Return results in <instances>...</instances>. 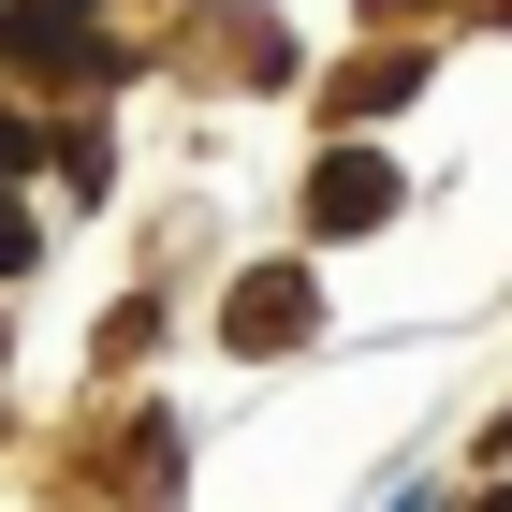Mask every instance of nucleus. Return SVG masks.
<instances>
[{"label": "nucleus", "mask_w": 512, "mask_h": 512, "mask_svg": "<svg viewBox=\"0 0 512 512\" xmlns=\"http://www.w3.org/2000/svg\"><path fill=\"white\" fill-rule=\"evenodd\" d=\"M0 59H15V74H59V88H103V74H118L103 15H74V0H15V15H0Z\"/></svg>", "instance_id": "obj_1"}, {"label": "nucleus", "mask_w": 512, "mask_h": 512, "mask_svg": "<svg viewBox=\"0 0 512 512\" xmlns=\"http://www.w3.org/2000/svg\"><path fill=\"white\" fill-rule=\"evenodd\" d=\"M308 322H322L308 264H249V278H235V308H220V337H235V352H293Z\"/></svg>", "instance_id": "obj_2"}, {"label": "nucleus", "mask_w": 512, "mask_h": 512, "mask_svg": "<svg viewBox=\"0 0 512 512\" xmlns=\"http://www.w3.org/2000/svg\"><path fill=\"white\" fill-rule=\"evenodd\" d=\"M381 220H395V161L381 147H337L308 176V235H381Z\"/></svg>", "instance_id": "obj_3"}, {"label": "nucleus", "mask_w": 512, "mask_h": 512, "mask_svg": "<svg viewBox=\"0 0 512 512\" xmlns=\"http://www.w3.org/2000/svg\"><path fill=\"white\" fill-rule=\"evenodd\" d=\"M395 103H410V59H352L337 74V118H395Z\"/></svg>", "instance_id": "obj_4"}, {"label": "nucleus", "mask_w": 512, "mask_h": 512, "mask_svg": "<svg viewBox=\"0 0 512 512\" xmlns=\"http://www.w3.org/2000/svg\"><path fill=\"white\" fill-rule=\"evenodd\" d=\"M30 264H44V235L15 220V205H0V278H30Z\"/></svg>", "instance_id": "obj_5"}, {"label": "nucleus", "mask_w": 512, "mask_h": 512, "mask_svg": "<svg viewBox=\"0 0 512 512\" xmlns=\"http://www.w3.org/2000/svg\"><path fill=\"white\" fill-rule=\"evenodd\" d=\"M15 161H44V132L15 118V103H0V176H15Z\"/></svg>", "instance_id": "obj_6"}, {"label": "nucleus", "mask_w": 512, "mask_h": 512, "mask_svg": "<svg viewBox=\"0 0 512 512\" xmlns=\"http://www.w3.org/2000/svg\"><path fill=\"white\" fill-rule=\"evenodd\" d=\"M381 15H410V0H381Z\"/></svg>", "instance_id": "obj_7"}, {"label": "nucleus", "mask_w": 512, "mask_h": 512, "mask_svg": "<svg viewBox=\"0 0 512 512\" xmlns=\"http://www.w3.org/2000/svg\"><path fill=\"white\" fill-rule=\"evenodd\" d=\"M74 15H103V0H74Z\"/></svg>", "instance_id": "obj_8"}, {"label": "nucleus", "mask_w": 512, "mask_h": 512, "mask_svg": "<svg viewBox=\"0 0 512 512\" xmlns=\"http://www.w3.org/2000/svg\"><path fill=\"white\" fill-rule=\"evenodd\" d=\"M483 512H512V498H483Z\"/></svg>", "instance_id": "obj_9"}]
</instances>
